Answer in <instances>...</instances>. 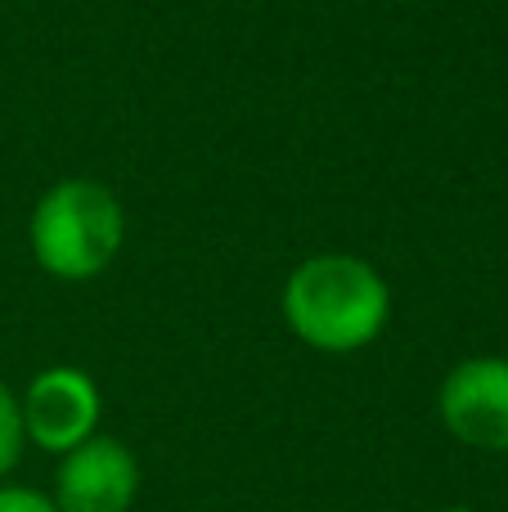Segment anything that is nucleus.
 I'll return each mask as SVG.
<instances>
[{"label":"nucleus","mask_w":508,"mask_h":512,"mask_svg":"<svg viewBox=\"0 0 508 512\" xmlns=\"http://www.w3.org/2000/svg\"><path fill=\"white\" fill-rule=\"evenodd\" d=\"M288 333L320 355H356L392 324L387 279L351 252H315L288 274L279 292Z\"/></svg>","instance_id":"1"},{"label":"nucleus","mask_w":508,"mask_h":512,"mask_svg":"<svg viewBox=\"0 0 508 512\" xmlns=\"http://www.w3.org/2000/svg\"><path fill=\"white\" fill-rule=\"evenodd\" d=\"M27 243L50 279H99L126 243V207L113 189L90 176L54 180L32 207Z\"/></svg>","instance_id":"2"},{"label":"nucleus","mask_w":508,"mask_h":512,"mask_svg":"<svg viewBox=\"0 0 508 512\" xmlns=\"http://www.w3.org/2000/svg\"><path fill=\"white\" fill-rule=\"evenodd\" d=\"M23 405V432L36 450L45 454H68L81 441L99 432V418H104V396H99V382L90 378L77 364H50L41 369L27 391L18 396Z\"/></svg>","instance_id":"3"},{"label":"nucleus","mask_w":508,"mask_h":512,"mask_svg":"<svg viewBox=\"0 0 508 512\" xmlns=\"http://www.w3.org/2000/svg\"><path fill=\"white\" fill-rule=\"evenodd\" d=\"M437 414L459 445L508 454V360L468 355L441 378Z\"/></svg>","instance_id":"4"},{"label":"nucleus","mask_w":508,"mask_h":512,"mask_svg":"<svg viewBox=\"0 0 508 512\" xmlns=\"http://www.w3.org/2000/svg\"><path fill=\"white\" fill-rule=\"evenodd\" d=\"M140 495V459L117 436H90L59 454L54 508L59 512H131Z\"/></svg>","instance_id":"5"},{"label":"nucleus","mask_w":508,"mask_h":512,"mask_svg":"<svg viewBox=\"0 0 508 512\" xmlns=\"http://www.w3.org/2000/svg\"><path fill=\"white\" fill-rule=\"evenodd\" d=\"M23 445H27V432H23V405H18L14 387L0 382V481L18 468L23 459Z\"/></svg>","instance_id":"6"},{"label":"nucleus","mask_w":508,"mask_h":512,"mask_svg":"<svg viewBox=\"0 0 508 512\" xmlns=\"http://www.w3.org/2000/svg\"><path fill=\"white\" fill-rule=\"evenodd\" d=\"M0 512H59V508H54V499L41 495V490L0 481Z\"/></svg>","instance_id":"7"},{"label":"nucleus","mask_w":508,"mask_h":512,"mask_svg":"<svg viewBox=\"0 0 508 512\" xmlns=\"http://www.w3.org/2000/svg\"><path fill=\"white\" fill-rule=\"evenodd\" d=\"M437 512H477V508H464V504H450V508H437Z\"/></svg>","instance_id":"8"}]
</instances>
